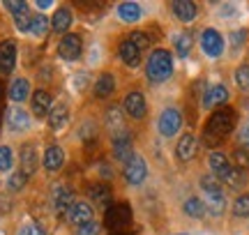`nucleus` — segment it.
Wrapping results in <instances>:
<instances>
[{
  "label": "nucleus",
  "instance_id": "f257e3e1",
  "mask_svg": "<svg viewBox=\"0 0 249 235\" xmlns=\"http://www.w3.org/2000/svg\"><path fill=\"white\" fill-rule=\"evenodd\" d=\"M235 127V111L233 109H217L208 120V127L203 132V141L208 145H219Z\"/></svg>",
  "mask_w": 249,
  "mask_h": 235
},
{
  "label": "nucleus",
  "instance_id": "dca6fc26",
  "mask_svg": "<svg viewBox=\"0 0 249 235\" xmlns=\"http://www.w3.org/2000/svg\"><path fill=\"white\" fill-rule=\"evenodd\" d=\"M196 150H198L196 136L194 134H182L178 145H176V157H178V162H192L196 157Z\"/></svg>",
  "mask_w": 249,
  "mask_h": 235
},
{
  "label": "nucleus",
  "instance_id": "ea45409f",
  "mask_svg": "<svg viewBox=\"0 0 249 235\" xmlns=\"http://www.w3.org/2000/svg\"><path fill=\"white\" fill-rule=\"evenodd\" d=\"M26 175H23V173L21 171H12L9 173V178H7V182H5V185H7V189L9 191H18V189H23V185H26Z\"/></svg>",
  "mask_w": 249,
  "mask_h": 235
},
{
  "label": "nucleus",
  "instance_id": "39448f33",
  "mask_svg": "<svg viewBox=\"0 0 249 235\" xmlns=\"http://www.w3.org/2000/svg\"><path fill=\"white\" fill-rule=\"evenodd\" d=\"M157 129H160L161 136H166V138H171V136H176L182 129V111L176 109V106H169V109L161 111L160 120H157Z\"/></svg>",
  "mask_w": 249,
  "mask_h": 235
},
{
  "label": "nucleus",
  "instance_id": "9d476101",
  "mask_svg": "<svg viewBox=\"0 0 249 235\" xmlns=\"http://www.w3.org/2000/svg\"><path fill=\"white\" fill-rule=\"evenodd\" d=\"M58 53H60L62 60H79L81 53H83V39H81L76 33H67L62 35L60 44H58Z\"/></svg>",
  "mask_w": 249,
  "mask_h": 235
},
{
  "label": "nucleus",
  "instance_id": "473e14b6",
  "mask_svg": "<svg viewBox=\"0 0 249 235\" xmlns=\"http://www.w3.org/2000/svg\"><path fill=\"white\" fill-rule=\"evenodd\" d=\"M129 44L139 51V53H143V51H148L152 46V39L148 33H143V30H134L132 35H129Z\"/></svg>",
  "mask_w": 249,
  "mask_h": 235
},
{
  "label": "nucleus",
  "instance_id": "412c9836",
  "mask_svg": "<svg viewBox=\"0 0 249 235\" xmlns=\"http://www.w3.org/2000/svg\"><path fill=\"white\" fill-rule=\"evenodd\" d=\"M71 21H74L71 9L70 7H58L53 18H51V30H53L55 35H67V30L71 28Z\"/></svg>",
  "mask_w": 249,
  "mask_h": 235
},
{
  "label": "nucleus",
  "instance_id": "37998d69",
  "mask_svg": "<svg viewBox=\"0 0 249 235\" xmlns=\"http://www.w3.org/2000/svg\"><path fill=\"white\" fill-rule=\"evenodd\" d=\"M18 235H46V231H44L42 226H39V224L30 221V224H26V226H21Z\"/></svg>",
  "mask_w": 249,
  "mask_h": 235
},
{
  "label": "nucleus",
  "instance_id": "f03ea898",
  "mask_svg": "<svg viewBox=\"0 0 249 235\" xmlns=\"http://www.w3.org/2000/svg\"><path fill=\"white\" fill-rule=\"evenodd\" d=\"M171 74H173V55L169 51H164V49L152 51L148 63H145V76L152 83H164Z\"/></svg>",
  "mask_w": 249,
  "mask_h": 235
},
{
  "label": "nucleus",
  "instance_id": "cd10ccee",
  "mask_svg": "<svg viewBox=\"0 0 249 235\" xmlns=\"http://www.w3.org/2000/svg\"><path fill=\"white\" fill-rule=\"evenodd\" d=\"M92 88H95V97H97V100H107V97H111L113 90H116V79L107 72V74H102L97 81H95Z\"/></svg>",
  "mask_w": 249,
  "mask_h": 235
},
{
  "label": "nucleus",
  "instance_id": "f704fd0d",
  "mask_svg": "<svg viewBox=\"0 0 249 235\" xmlns=\"http://www.w3.org/2000/svg\"><path fill=\"white\" fill-rule=\"evenodd\" d=\"M224 182H226L231 189H242V187H245V182H247V178H245V171L231 166V171H229V175L224 178Z\"/></svg>",
  "mask_w": 249,
  "mask_h": 235
},
{
  "label": "nucleus",
  "instance_id": "a878e982",
  "mask_svg": "<svg viewBox=\"0 0 249 235\" xmlns=\"http://www.w3.org/2000/svg\"><path fill=\"white\" fill-rule=\"evenodd\" d=\"M182 210H185V215L189 219H205L208 217V208H205V201L203 199H196V196H189V199L185 201V205H182Z\"/></svg>",
  "mask_w": 249,
  "mask_h": 235
},
{
  "label": "nucleus",
  "instance_id": "7c9ffc66",
  "mask_svg": "<svg viewBox=\"0 0 249 235\" xmlns=\"http://www.w3.org/2000/svg\"><path fill=\"white\" fill-rule=\"evenodd\" d=\"M173 46H176V51H178L180 58H187L189 51H192V46H194V37L189 35L187 30H182L178 35H173Z\"/></svg>",
  "mask_w": 249,
  "mask_h": 235
},
{
  "label": "nucleus",
  "instance_id": "ddd939ff",
  "mask_svg": "<svg viewBox=\"0 0 249 235\" xmlns=\"http://www.w3.org/2000/svg\"><path fill=\"white\" fill-rule=\"evenodd\" d=\"M123 109L127 111V116H132L134 120H141V118H145V113H148V101H145V95L139 90L129 92L127 97H124V104Z\"/></svg>",
  "mask_w": 249,
  "mask_h": 235
},
{
  "label": "nucleus",
  "instance_id": "1a4fd4ad",
  "mask_svg": "<svg viewBox=\"0 0 249 235\" xmlns=\"http://www.w3.org/2000/svg\"><path fill=\"white\" fill-rule=\"evenodd\" d=\"M201 49L208 58H222L224 53V37L214 28H205L201 33Z\"/></svg>",
  "mask_w": 249,
  "mask_h": 235
},
{
  "label": "nucleus",
  "instance_id": "79ce46f5",
  "mask_svg": "<svg viewBox=\"0 0 249 235\" xmlns=\"http://www.w3.org/2000/svg\"><path fill=\"white\" fill-rule=\"evenodd\" d=\"M247 42V30L245 28H240V30H233L231 33V49L233 51H238V49H242V44Z\"/></svg>",
  "mask_w": 249,
  "mask_h": 235
},
{
  "label": "nucleus",
  "instance_id": "4be33fe9",
  "mask_svg": "<svg viewBox=\"0 0 249 235\" xmlns=\"http://www.w3.org/2000/svg\"><path fill=\"white\" fill-rule=\"evenodd\" d=\"M229 101V90L224 85H210L203 95V109H214Z\"/></svg>",
  "mask_w": 249,
  "mask_h": 235
},
{
  "label": "nucleus",
  "instance_id": "c756f323",
  "mask_svg": "<svg viewBox=\"0 0 249 235\" xmlns=\"http://www.w3.org/2000/svg\"><path fill=\"white\" fill-rule=\"evenodd\" d=\"M118 55H120V60H123L124 65H129V67H139V65H141V53L129 44V39L120 42V46H118Z\"/></svg>",
  "mask_w": 249,
  "mask_h": 235
},
{
  "label": "nucleus",
  "instance_id": "5701e85b",
  "mask_svg": "<svg viewBox=\"0 0 249 235\" xmlns=\"http://www.w3.org/2000/svg\"><path fill=\"white\" fill-rule=\"evenodd\" d=\"M171 9H173V17L182 21V23H192L198 17V7L194 2H189V0H178V2L171 5Z\"/></svg>",
  "mask_w": 249,
  "mask_h": 235
},
{
  "label": "nucleus",
  "instance_id": "c9c22d12",
  "mask_svg": "<svg viewBox=\"0 0 249 235\" xmlns=\"http://www.w3.org/2000/svg\"><path fill=\"white\" fill-rule=\"evenodd\" d=\"M14 166V152L9 145H0V171L2 173H9Z\"/></svg>",
  "mask_w": 249,
  "mask_h": 235
},
{
  "label": "nucleus",
  "instance_id": "7ed1b4c3",
  "mask_svg": "<svg viewBox=\"0 0 249 235\" xmlns=\"http://www.w3.org/2000/svg\"><path fill=\"white\" fill-rule=\"evenodd\" d=\"M201 189L205 194V208H208V212H213L214 217L224 215V210H226V194L222 189V182L217 178H213V175H203L201 178Z\"/></svg>",
  "mask_w": 249,
  "mask_h": 235
},
{
  "label": "nucleus",
  "instance_id": "aec40b11",
  "mask_svg": "<svg viewBox=\"0 0 249 235\" xmlns=\"http://www.w3.org/2000/svg\"><path fill=\"white\" fill-rule=\"evenodd\" d=\"M208 166H210V171H213V178L217 180H224L229 171H231V162H229V157L224 152H210L208 154Z\"/></svg>",
  "mask_w": 249,
  "mask_h": 235
},
{
  "label": "nucleus",
  "instance_id": "bb28decb",
  "mask_svg": "<svg viewBox=\"0 0 249 235\" xmlns=\"http://www.w3.org/2000/svg\"><path fill=\"white\" fill-rule=\"evenodd\" d=\"M116 12H118V17H120V21H124V23H136L143 17L141 5H136V2H120Z\"/></svg>",
  "mask_w": 249,
  "mask_h": 235
},
{
  "label": "nucleus",
  "instance_id": "e433bc0d",
  "mask_svg": "<svg viewBox=\"0 0 249 235\" xmlns=\"http://www.w3.org/2000/svg\"><path fill=\"white\" fill-rule=\"evenodd\" d=\"M233 215H235V217H242V219L249 217V196L247 194H242V196H238V199L233 201Z\"/></svg>",
  "mask_w": 249,
  "mask_h": 235
},
{
  "label": "nucleus",
  "instance_id": "c03bdc74",
  "mask_svg": "<svg viewBox=\"0 0 249 235\" xmlns=\"http://www.w3.org/2000/svg\"><path fill=\"white\" fill-rule=\"evenodd\" d=\"M99 231H102V226H99L97 221H90L86 226L76 228V235H99Z\"/></svg>",
  "mask_w": 249,
  "mask_h": 235
},
{
  "label": "nucleus",
  "instance_id": "2eb2a0df",
  "mask_svg": "<svg viewBox=\"0 0 249 235\" xmlns=\"http://www.w3.org/2000/svg\"><path fill=\"white\" fill-rule=\"evenodd\" d=\"M104 122H107V129H108V134H111V138H116V136H120V134H127L123 109H120V106H108L107 116H104Z\"/></svg>",
  "mask_w": 249,
  "mask_h": 235
},
{
  "label": "nucleus",
  "instance_id": "09e8293b",
  "mask_svg": "<svg viewBox=\"0 0 249 235\" xmlns=\"http://www.w3.org/2000/svg\"><path fill=\"white\" fill-rule=\"evenodd\" d=\"M74 85H76L79 90H83V85H88V74H81V76H76V79H74Z\"/></svg>",
  "mask_w": 249,
  "mask_h": 235
},
{
  "label": "nucleus",
  "instance_id": "4468645a",
  "mask_svg": "<svg viewBox=\"0 0 249 235\" xmlns=\"http://www.w3.org/2000/svg\"><path fill=\"white\" fill-rule=\"evenodd\" d=\"M18 164H21V173L30 178L33 173L37 171L39 166V154H37V148L33 143H23L21 145V152H18Z\"/></svg>",
  "mask_w": 249,
  "mask_h": 235
},
{
  "label": "nucleus",
  "instance_id": "423d86ee",
  "mask_svg": "<svg viewBox=\"0 0 249 235\" xmlns=\"http://www.w3.org/2000/svg\"><path fill=\"white\" fill-rule=\"evenodd\" d=\"M129 221H132V210H129V205L116 203V205H108L107 208V219H104V224H107V228H111L113 233L127 228Z\"/></svg>",
  "mask_w": 249,
  "mask_h": 235
},
{
  "label": "nucleus",
  "instance_id": "b1692460",
  "mask_svg": "<svg viewBox=\"0 0 249 235\" xmlns=\"http://www.w3.org/2000/svg\"><path fill=\"white\" fill-rule=\"evenodd\" d=\"M28 95H30V81L28 79H23V76H17L14 81L9 83V88H7V97L12 101H26L28 100Z\"/></svg>",
  "mask_w": 249,
  "mask_h": 235
},
{
  "label": "nucleus",
  "instance_id": "3c124183",
  "mask_svg": "<svg viewBox=\"0 0 249 235\" xmlns=\"http://www.w3.org/2000/svg\"><path fill=\"white\" fill-rule=\"evenodd\" d=\"M37 7L39 9H49V7H53V2H51V0H39V2H35Z\"/></svg>",
  "mask_w": 249,
  "mask_h": 235
},
{
  "label": "nucleus",
  "instance_id": "de8ad7c7",
  "mask_svg": "<svg viewBox=\"0 0 249 235\" xmlns=\"http://www.w3.org/2000/svg\"><path fill=\"white\" fill-rule=\"evenodd\" d=\"M5 122V88L0 83V125Z\"/></svg>",
  "mask_w": 249,
  "mask_h": 235
},
{
  "label": "nucleus",
  "instance_id": "393cba45",
  "mask_svg": "<svg viewBox=\"0 0 249 235\" xmlns=\"http://www.w3.org/2000/svg\"><path fill=\"white\" fill-rule=\"evenodd\" d=\"M111 141H113V157H116L118 162H127L134 154L129 134H120V136H116V138H111Z\"/></svg>",
  "mask_w": 249,
  "mask_h": 235
},
{
  "label": "nucleus",
  "instance_id": "a211bd4d",
  "mask_svg": "<svg viewBox=\"0 0 249 235\" xmlns=\"http://www.w3.org/2000/svg\"><path fill=\"white\" fill-rule=\"evenodd\" d=\"M67 122H70V106H67L65 101L53 104L51 111H49V127H51L53 132H60V129L67 127Z\"/></svg>",
  "mask_w": 249,
  "mask_h": 235
},
{
  "label": "nucleus",
  "instance_id": "20e7f679",
  "mask_svg": "<svg viewBox=\"0 0 249 235\" xmlns=\"http://www.w3.org/2000/svg\"><path fill=\"white\" fill-rule=\"evenodd\" d=\"M123 175H124V180H127V185H132V187L143 185V182H145V178H148V164H145V159H143L141 154L134 152L132 157L124 162Z\"/></svg>",
  "mask_w": 249,
  "mask_h": 235
},
{
  "label": "nucleus",
  "instance_id": "603ef678",
  "mask_svg": "<svg viewBox=\"0 0 249 235\" xmlns=\"http://www.w3.org/2000/svg\"><path fill=\"white\" fill-rule=\"evenodd\" d=\"M245 109H247V113H249V101H247V104H245Z\"/></svg>",
  "mask_w": 249,
  "mask_h": 235
},
{
  "label": "nucleus",
  "instance_id": "4c0bfd02",
  "mask_svg": "<svg viewBox=\"0 0 249 235\" xmlns=\"http://www.w3.org/2000/svg\"><path fill=\"white\" fill-rule=\"evenodd\" d=\"M231 159H233V166H235V168H240V171L249 168V150H245V148H235L231 154Z\"/></svg>",
  "mask_w": 249,
  "mask_h": 235
},
{
  "label": "nucleus",
  "instance_id": "8fccbe9b",
  "mask_svg": "<svg viewBox=\"0 0 249 235\" xmlns=\"http://www.w3.org/2000/svg\"><path fill=\"white\" fill-rule=\"evenodd\" d=\"M23 5H26V2H5V9L14 14V12H18V9L23 7Z\"/></svg>",
  "mask_w": 249,
  "mask_h": 235
},
{
  "label": "nucleus",
  "instance_id": "6e6552de",
  "mask_svg": "<svg viewBox=\"0 0 249 235\" xmlns=\"http://www.w3.org/2000/svg\"><path fill=\"white\" fill-rule=\"evenodd\" d=\"M5 125L12 134H23L30 129V113L21 106H7L5 109Z\"/></svg>",
  "mask_w": 249,
  "mask_h": 235
},
{
  "label": "nucleus",
  "instance_id": "f8f14e48",
  "mask_svg": "<svg viewBox=\"0 0 249 235\" xmlns=\"http://www.w3.org/2000/svg\"><path fill=\"white\" fill-rule=\"evenodd\" d=\"M51 203L58 215H67V210L74 205V191L67 185H55L51 191Z\"/></svg>",
  "mask_w": 249,
  "mask_h": 235
},
{
  "label": "nucleus",
  "instance_id": "0eeeda50",
  "mask_svg": "<svg viewBox=\"0 0 249 235\" xmlns=\"http://www.w3.org/2000/svg\"><path fill=\"white\" fill-rule=\"evenodd\" d=\"M65 219L76 228L86 226V224H90V221H95V208L90 205L88 201H74V205L67 210Z\"/></svg>",
  "mask_w": 249,
  "mask_h": 235
},
{
  "label": "nucleus",
  "instance_id": "72a5a7b5",
  "mask_svg": "<svg viewBox=\"0 0 249 235\" xmlns=\"http://www.w3.org/2000/svg\"><path fill=\"white\" fill-rule=\"evenodd\" d=\"M46 33H49V18L44 14H33V23H30V33L28 35L44 37Z\"/></svg>",
  "mask_w": 249,
  "mask_h": 235
},
{
  "label": "nucleus",
  "instance_id": "58836bf2",
  "mask_svg": "<svg viewBox=\"0 0 249 235\" xmlns=\"http://www.w3.org/2000/svg\"><path fill=\"white\" fill-rule=\"evenodd\" d=\"M235 85H238L242 92H249V63L240 65V67L235 69Z\"/></svg>",
  "mask_w": 249,
  "mask_h": 235
},
{
  "label": "nucleus",
  "instance_id": "2f4dec72",
  "mask_svg": "<svg viewBox=\"0 0 249 235\" xmlns=\"http://www.w3.org/2000/svg\"><path fill=\"white\" fill-rule=\"evenodd\" d=\"M14 17V26H17L18 33H30V23H33V14H30V5H23V7L12 14Z\"/></svg>",
  "mask_w": 249,
  "mask_h": 235
},
{
  "label": "nucleus",
  "instance_id": "6ab92c4d",
  "mask_svg": "<svg viewBox=\"0 0 249 235\" xmlns=\"http://www.w3.org/2000/svg\"><path fill=\"white\" fill-rule=\"evenodd\" d=\"M42 164H44L46 171H60L62 166H65V150H62L60 145H49L44 150V157H42Z\"/></svg>",
  "mask_w": 249,
  "mask_h": 235
},
{
  "label": "nucleus",
  "instance_id": "f3484780",
  "mask_svg": "<svg viewBox=\"0 0 249 235\" xmlns=\"http://www.w3.org/2000/svg\"><path fill=\"white\" fill-rule=\"evenodd\" d=\"M53 106V97L46 90H35L33 92V101H30V109H33V116L35 118H49V111Z\"/></svg>",
  "mask_w": 249,
  "mask_h": 235
},
{
  "label": "nucleus",
  "instance_id": "9b49d317",
  "mask_svg": "<svg viewBox=\"0 0 249 235\" xmlns=\"http://www.w3.org/2000/svg\"><path fill=\"white\" fill-rule=\"evenodd\" d=\"M17 42L14 39H5L0 42V74L9 76L17 67Z\"/></svg>",
  "mask_w": 249,
  "mask_h": 235
},
{
  "label": "nucleus",
  "instance_id": "c85d7f7f",
  "mask_svg": "<svg viewBox=\"0 0 249 235\" xmlns=\"http://www.w3.org/2000/svg\"><path fill=\"white\" fill-rule=\"evenodd\" d=\"M88 196L92 199V203H97L99 208H108L111 205V189H108L104 182H97L88 189Z\"/></svg>",
  "mask_w": 249,
  "mask_h": 235
},
{
  "label": "nucleus",
  "instance_id": "a19ab883",
  "mask_svg": "<svg viewBox=\"0 0 249 235\" xmlns=\"http://www.w3.org/2000/svg\"><path fill=\"white\" fill-rule=\"evenodd\" d=\"M95 136H97V129H95V122H83L79 129V138L81 141H86V143H92L95 141Z\"/></svg>",
  "mask_w": 249,
  "mask_h": 235
},
{
  "label": "nucleus",
  "instance_id": "a18cd8bd",
  "mask_svg": "<svg viewBox=\"0 0 249 235\" xmlns=\"http://www.w3.org/2000/svg\"><path fill=\"white\" fill-rule=\"evenodd\" d=\"M238 141H240V148L249 150V122L240 127V132H238Z\"/></svg>",
  "mask_w": 249,
  "mask_h": 235
},
{
  "label": "nucleus",
  "instance_id": "49530a36",
  "mask_svg": "<svg viewBox=\"0 0 249 235\" xmlns=\"http://www.w3.org/2000/svg\"><path fill=\"white\" fill-rule=\"evenodd\" d=\"M235 12H238V7H235V5H231V2H224V5H219V17H224V18L235 17Z\"/></svg>",
  "mask_w": 249,
  "mask_h": 235
}]
</instances>
